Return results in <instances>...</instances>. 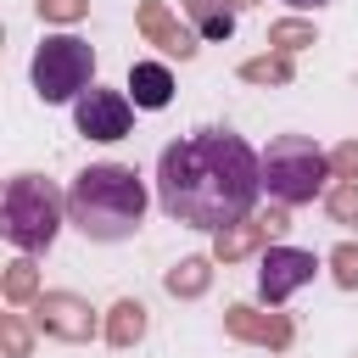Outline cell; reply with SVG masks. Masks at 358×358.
Here are the masks:
<instances>
[{
	"mask_svg": "<svg viewBox=\"0 0 358 358\" xmlns=\"http://www.w3.org/2000/svg\"><path fill=\"white\" fill-rule=\"evenodd\" d=\"M0 296H6L11 308H22V302H39V268H34V257H17V263H6V274H0Z\"/></svg>",
	"mask_w": 358,
	"mask_h": 358,
	"instance_id": "17",
	"label": "cell"
},
{
	"mask_svg": "<svg viewBox=\"0 0 358 358\" xmlns=\"http://www.w3.org/2000/svg\"><path fill=\"white\" fill-rule=\"evenodd\" d=\"M319 274V257L302 252V246H268L263 252V268H257V296L268 308H280L285 296H296L308 280Z\"/></svg>",
	"mask_w": 358,
	"mask_h": 358,
	"instance_id": "8",
	"label": "cell"
},
{
	"mask_svg": "<svg viewBox=\"0 0 358 358\" xmlns=\"http://www.w3.org/2000/svg\"><path fill=\"white\" fill-rule=\"evenodd\" d=\"M324 179H336V173H330V151H319L308 134H280V140H268V151H263V190H268L280 207H302V201L324 196V190H330Z\"/></svg>",
	"mask_w": 358,
	"mask_h": 358,
	"instance_id": "4",
	"label": "cell"
},
{
	"mask_svg": "<svg viewBox=\"0 0 358 358\" xmlns=\"http://www.w3.org/2000/svg\"><path fill=\"white\" fill-rule=\"evenodd\" d=\"M145 330H151V313H145L140 296H117V302L106 308V347L129 352V347L145 341Z\"/></svg>",
	"mask_w": 358,
	"mask_h": 358,
	"instance_id": "13",
	"label": "cell"
},
{
	"mask_svg": "<svg viewBox=\"0 0 358 358\" xmlns=\"http://www.w3.org/2000/svg\"><path fill=\"white\" fill-rule=\"evenodd\" d=\"M28 78H34V95H39L45 106L78 101L84 90H95V84H90V78H95V50H90L78 34H50V39L34 50Z\"/></svg>",
	"mask_w": 358,
	"mask_h": 358,
	"instance_id": "5",
	"label": "cell"
},
{
	"mask_svg": "<svg viewBox=\"0 0 358 358\" xmlns=\"http://www.w3.org/2000/svg\"><path fill=\"white\" fill-rule=\"evenodd\" d=\"M62 213H67V196L45 173H11L6 179V196H0V235L22 257L50 252V241L62 229Z\"/></svg>",
	"mask_w": 358,
	"mask_h": 358,
	"instance_id": "3",
	"label": "cell"
},
{
	"mask_svg": "<svg viewBox=\"0 0 358 358\" xmlns=\"http://www.w3.org/2000/svg\"><path fill=\"white\" fill-rule=\"evenodd\" d=\"M39 22H84L90 17V0H34Z\"/></svg>",
	"mask_w": 358,
	"mask_h": 358,
	"instance_id": "22",
	"label": "cell"
},
{
	"mask_svg": "<svg viewBox=\"0 0 358 358\" xmlns=\"http://www.w3.org/2000/svg\"><path fill=\"white\" fill-rule=\"evenodd\" d=\"M330 173L347 179V185H358V140H341V145L330 151Z\"/></svg>",
	"mask_w": 358,
	"mask_h": 358,
	"instance_id": "23",
	"label": "cell"
},
{
	"mask_svg": "<svg viewBox=\"0 0 358 358\" xmlns=\"http://www.w3.org/2000/svg\"><path fill=\"white\" fill-rule=\"evenodd\" d=\"M129 101L145 106V112H162L173 101V73L162 62H134L129 67Z\"/></svg>",
	"mask_w": 358,
	"mask_h": 358,
	"instance_id": "14",
	"label": "cell"
},
{
	"mask_svg": "<svg viewBox=\"0 0 358 358\" xmlns=\"http://www.w3.org/2000/svg\"><path fill=\"white\" fill-rule=\"evenodd\" d=\"M207 285H213V257H179V263L162 274V291H168V296H179V302L207 296Z\"/></svg>",
	"mask_w": 358,
	"mask_h": 358,
	"instance_id": "15",
	"label": "cell"
},
{
	"mask_svg": "<svg viewBox=\"0 0 358 358\" xmlns=\"http://www.w3.org/2000/svg\"><path fill=\"white\" fill-rule=\"evenodd\" d=\"M263 190V157L235 129H196L157 157V207L190 229H224L252 218Z\"/></svg>",
	"mask_w": 358,
	"mask_h": 358,
	"instance_id": "1",
	"label": "cell"
},
{
	"mask_svg": "<svg viewBox=\"0 0 358 358\" xmlns=\"http://www.w3.org/2000/svg\"><path fill=\"white\" fill-rule=\"evenodd\" d=\"M324 263H330V280L341 291H358V241H336Z\"/></svg>",
	"mask_w": 358,
	"mask_h": 358,
	"instance_id": "20",
	"label": "cell"
},
{
	"mask_svg": "<svg viewBox=\"0 0 358 358\" xmlns=\"http://www.w3.org/2000/svg\"><path fill=\"white\" fill-rule=\"evenodd\" d=\"M285 6H296V11H319V6H330V0H285Z\"/></svg>",
	"mask_w": 358,
	"mask_h": 358,
	"instance_id": "24",
	"label": "cell"
},
{
	"mask_svg": "<svg viewBox=\"0 0 358 358\" xmlns=\"http://www.w3.org/2000/svg\"><path fill=\"white\" fill-rule=\"evenodd\" d=\"M324 213H330V224H341V229H358V185L336 179V185L324 190Z\"/></svg>",
	"mask_w": 358,
	"mask_h": 358,
	"instance_id": "19",
	"label": "cell"
},
{
	"mask_svg": "<svg viewBox=\"0 0 358 358\" xmlns=\"http://www.w3.org/2000/svg\"><path fill=\"white\" fill-rule=\"evenodd\" d=\"M73 123L84 140H123L134 123V101L129 90H84L73 101Z\"/></svg>",
	"mask_w": 358,
	"mask_h": 358,
	"instance_id": "7",
	"label": "cell"
},
{
	"mask_svg": "<svg viewBox=\"0 0 358 358\" xmlns=\"http://www.w3.org/2000/svg\"><path fill=\"white\" fill-rule=\"evenodd\" d=\"M268 235H274V229L263 224V213H257V218H241V224H224V229L213 235V263H241V257L263 252Z\"/></svg>",
	"mask_w": 358,
	"mask_h": 358,
	"instance_id": "12",
	"label": "cell"
},
{
	"mask_svg": "<svg viewBox=\"0 0 358 358\" xmlns=\"http://www.w3.org/2000/svg\"><path fill=\"white\" fill-rule=\"evenodd\" d=\"M134 22H140L145 45H157L162 56H179V62H190V56H196V28H185V22L162 6V0H140Z\"/></svg>",
	"mask_w": 358,
	"mask_h": 358,
	"instance_id": "10",
	"label": "cell"
},
{
	"mask_svg": "<svg viewBox=\"0 0 358 358\" xmlns=\"http://www.w3.org/2000/svg\"><path fill=\"white\" fill-rule=\"evenodd\" d=\"M257 0H185V17L196 28V39H229L235 34V17L252 11Z\"/></svg>",
	"mask_w": 358,
	"mask_h": 358,
	"instance_id": "11",
	"label": "cell"
},
{
	"mask_svg": "<svg viewBox=\"0 0 358 358\" xmlns=\"http://www.w3.org/2000/svg\"><path fill=\"white\" fill-rule=\"evenodd\" d=\"M145 185L129 162H90L84 173H73L67 185V224L84 235V241H129L140 224H145Z\"/></svg>",
	"mask_w": 358,
	"mask_h": 358,
	"instance_id": "2",
	"label": "cell"
},
{
	"mask_svg": "<svg viewBox=\"0 0 358 358\" xmlns=\"http://www.w3.org/2000/svg\"><path fill=\"white\" fill-rule=\"evenodd\" d=\"M0 341H6V358H28L34 352V330L22 313H0Z\"/></svg>",
	"mask_w": 358,
	"mask_h": 358,
	"instance_id": "21",
	"label": "cell"
},
{
	"mask_svg": "<svg viewBox=\"0 0 358 358\" xmlns=\"http://www.w3.org/2000/svg\"><path fill=\"white\" fill-rule=\"evenodd\" d=\"M319 34H313V22L308 17H280V22H268V50H280V56H296V50H308Z\"/></svg>",
	"mask_w": 358,
	"mask_h": 358,
	"instance_id": "18",
	"label": "cell"
},
{
	"mask_svg": "<svg viewBox=\"0 0 358 358\" xmlns=\"http://www.w3.org/2000/svg\"><path fill=\"white\" fill-rule=\"evenodd\" d=\"M241 78H246V84H263V90H280V84L296 78V67H291V56L263 50V56H246V62H241Z\"/></svg>",
	"mask_w": 358,
	"mask_h": 358,
	"instance_id": "16",
	"label": "cell"
},
{
	"mask_svg": "<svg viewBox=\"0 0 358 358\" xmlns=\"http://www.w3.org/2000/svg\"><path fill=\"white\" fill-rule=\"evenodd\" d=\"M28 308H34V330L50 336V341L78 347V341H90V336H106V324L95 319V308H90L78 291H39V302H28Z\"/></svg>",
	"mask_w": 358,
	"mask_h": 358,
	"instance_id": "6",
	"label": "cell"
},
{
	"mask_svg": "<svg viewBox=\"0 0 358 358\" xmlns=\"http://www.w3.org/2000/svg\"><path fill=\"white\" fill-rule=\"evenodd\" d=\"M224 336L229 341H246V347H268V352H285L291 347V319L285 313H263V308H252V302H229L224 308Z\"/></svg>",
	"mask_w": 358,
	"mask_h": 358,
	"instance_id": "9",
	"label": "cell"
}]
</instances>
